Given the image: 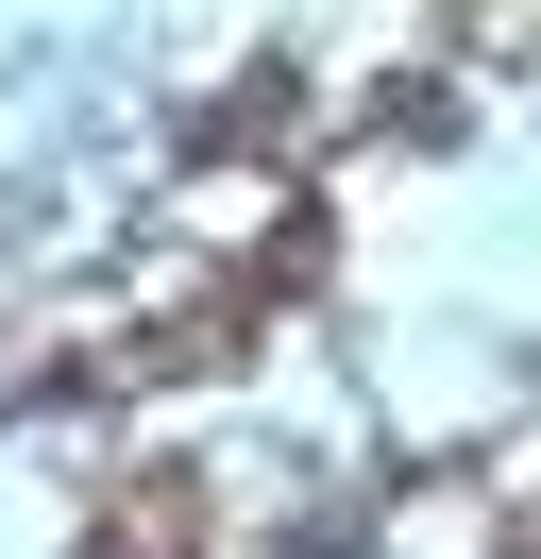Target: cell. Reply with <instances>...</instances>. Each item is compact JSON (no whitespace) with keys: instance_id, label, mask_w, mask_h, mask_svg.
<instances>
[{"instance_id":"cell-1","label":"cell","mask_w":541,"mask_h":559,"mask_svg":"<svg viewBox=\"0 0 541 559\" xmlns=\"http://www.w3.org/2000/svg\"><path fill=\"white\" fill-rule=\"evenodd\" d=\"M288 136H304V69H237L187 153H203V170H288Z\"/></svg>"},{"instance_id":"cell-2","label":"cell","mask_w":541,"mask_h":559,"mask_svg":"<svg viewBox=\"0 0 541 559\" xmlns=\"http://www.w3.org/2000/svg\"><path fill=\"white\" fill-rule=\"evenodd\" d=\"M85 559H203V491H187V475H135V491H101Z\"/></svg>"},{"instance_id":"cell-3","label":"cell","mask_w":541,"mask_h":559,"mask_svg":"<svg viewBox=\"0 0 541 559\" xmlns=\"http://www.w3.org/2000/svg\"><path fill=\"white\" fill-rule=\"evenodd\" d=\"M457 51H525V0H457Z\"/></svg>"}]
</instances>
